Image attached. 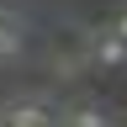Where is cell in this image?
Instances as JSON below:
<instances>
[{
	"label": "cell",
	"instance_id": "cell-3",
	"mask_svg": "<svg viewBox=\"0 0 127 127\" xmlns=\"http://www.w3.org/2000/svg\"><path fill=\"white\" fill-rule=\"evenodd\" d=\"M5 127H48V111H37V106L11 111V117H5Z\"/></svg>",
	"mask_w": 127,
	"mask_h": 127
},
{
	"label": "cell",
	"instance_id": "cell-4",
	"mask_svg": "<svg viewBox=\"0 0 127 127\" xmlns=\"http://www.w3.org/2000/svg\"><path fill=\"white\" fill-rule=\"evenodd\" d=\"M69 127H106V117H101V111H74Z\"/></svg>",
	"mask_w": 127,
	"mask_h": 127
},
{
	"label": "cell",
	"instance_id": "cell-1",
	"mask_svg": "<svg viewBox=\"0 0 127 127\" xmlns=\"http://www.w3.org/2000/svg\"><path fill=\"white\" fill-rule=\"evenodd\" d=\"M16 48H21V32H16V21H11V16H0V58H11Z\"/></svg>",
	"mask_w": 127,
	"mask_h": 127
},
{
	"label": "cell",
	"instance_id": "cell-5",
	"mask_svg": "<svg viewBox=\"0 0 127 127\" xmlns=\"http://www.w3.org/2000/svg\"><path fill=\"white\" fill-rule=\"evenodd\" d=\"M117 37H122V42H127V16H122V21H117Z\"/></svg>",
	"mask_w": 127,
	"mask_h": 127
},
{
	"label": "cell",
	"instance_id": "cell-2",
	"mask_svg": "<svg viewBox=\"0 0 127 127\" xmlns=\"http://www.w3.org/2000/svg\"><path fill=\"white\" fill-rule=\"evenodd\" d=\"M95 58H101V64H122V58H127V42L117 37V32H111V37H106L101 48H95Z\"/></svg>",
	"mask_w": 127,
	"mask_h": 127
}]
</instances>
